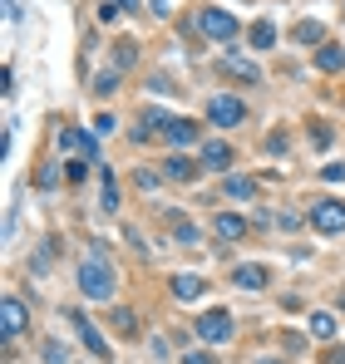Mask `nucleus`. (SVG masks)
<instances>
[{
	"label": "nucleus",
	"instance_id": "obj_23",
	"mask_svg": "<svg viewBox=\"0 0 345 364\" xmlns=\"http://www.w3.org/2000/svg\"><path fill=\"white\" fill-rule=\"evenodd\" d=\"M109 330H118L123 340H128V335H138V320H133V310H128V305H114V310H109Z\"/></svg>",
	"mask_w": 345,
	"mask_h": 364
},
{
	"label": "nucleus",
	"instance_id": "obj_27",
	"mask_svg": "<svg viewBox=\"0 0 345 364\" xmlns=\"http://www.w3.org/2000/svg\"><path fill=\"white\" fill-rule=\"evenodd\" d=\"M133 187H138V192H158V187H163V173H148V168H138V173H133Z\"/></svg>",
	"mask_w": 345,
	"mask_h": 364
},
{
	"label": "nucleus",
	"instance_id": "obj_35",
	"mask_svg": "<svg viewBox=\"0 0 345 364\" xmlns=\"http://www.w3.org/2000/svg\"><path fill=\"white\" fill-rule=\"evenodd\" d=\"M182 364H217V360H212L207 350H187V355H182Z\"/></svg>",
	"mask_w": 345,
	"mask_h": 364
},
{
	"label": "nucleus",
	"instance_id": "obj_33",
	"mask_svg": "<svg viewBox=\"0 0 345 364\" xmlns=\"http://www.w3.org/2000/svg\"><path fill=\"white\" fill-rule=\"evenodd\" d=\"M321 178H326V182H345V163H326Z\"/></svg>",
	"mask_w": 345,
	"mask_h": 364
},
{
	"label": "nucleus",
	"instance_id": "obj_37",
	"mask_svg": "<svg viewBox=\"0 0 345 364\" xmlns=\"http://www.w3.org/2000/svg\"><path fill=\"white\" fill-rule=\"evenodd\" d=\"M118 5H123V15H133V10H138V0H118Z\"/></svg>",
	"mask_w": 345,
	"mask_h": 364
},
{
	"label": "nucleus",
	"instance_id": "obj_22",
	"mask_svg": "<svg viewBox=\"0 0 345 364\" xmlns=\"http://www.w3.org/2000/svg\"><path fill=\"white\" fill-rule=\"evenodd\" d=\"M306 335H316V340H336V315H331V310H311Z\"/></svg>",
	"mask_w": 345,
	"mask_h": 364
},
{
	"label": "nucleus",
	"instance_id": "obj_11",
	"mask_svg": "<svg viewBox=\"0 0 345 364\" xmlns=\"http://www.w3.org/2000/svg\"><path fill=\"white\" fill-rule=\"evenodd\" d=\"M59 148H74L79 158H99V133H84V128H59V138H55Z\"/></svg>",
	"mask_w": 345,
	"mask_h": 364
},
{
	"label": "nucleus",
	"instance_id": "obj_31",
	"mask_svg": "<svg viewBox=\"0 0 345 364\" xmlns=\"http://www.w3.org/2000/svg\"><path fill=\"white\" fill-rule=\"evenodd\" d=\"M40 187H45V192H55V187H59V168H55V163L40 168Z\"/></svg>",
	"mask_w": 345,
	"mask_h": 364
},
{
	"label": "nucleus",
	"instance_id": "obj_38",
	"mask_svg": "<svg viewBox=\"0 0 345 364\" xmlns=\"http://www.w3.org/2000/svg\"><path fill=\"white\" fill-rule=\"evenodd\" d=\"M252 364H287V360H272V355H262V360H252Z\"/></svg>",
	"mask_w": 345,
	"mask_h": 364
},
{
	"label": "nucleus",
	"instance_id": "obj_30",
	"mask_svg": "<svg viewBox=\"0 0 345 364\" xmlns=\"http://www.w3.org/2000/svg\"><path fill=\"white\" fill-rule=\"evenodd\" d=\"M64 178L84 182V178H89V158H69V163H64Z\"/></svg>",
	"mask_w": 345,
	"mask_h": 364
},
{
	"label": "nucleus",
	"instance_id": "obj_8",
	"mask_svg": "<svg viewBox=\"0 0 345 364\" xmlns=\"http://www.w3.org/2000/svg\"><path fill=\"white\" fill-rule=\"evenodd\" d=\"M163 138H168L172 148H197V143H202V123H197V119H182V114H172L168 128H163Z\"/></svg>",
	"mask_w": 345,
	"mask_h": 364
},
{
	"label": "nucleus",
	"instance_id": "obj_9",
	"mask_svg": "<svg viewBox=\"0 0 345 364\" xmlns=\"http://www.w3.org/2000/svg\"><path fill=\"white\" fill-rule=\"evenodd\" d=\"M202 173H207V168H202V158H187L182 148H177L172 158H163V178H168V182H197Z\"/></svg>",
	"mask_w": 345,
	"mask_h": 364
},
{
	"label": "nucleus",
	"instance_id": "obj_36",
	"mask_svg": "<svg viewBox=\"0 0 345 364\" xmlns=\"http://www.w3.org/2000/svg\"><path fill=\"white\" fill-rule=\"evenodd\" d=\"M321 364H345V350H341V345H331V350L321 355Z\"/></svg>",
	"mask_w": 345,
	"mask_h": 364
},
{
	"label": "nucleus",
	"instance_id": "obj_6",
	"mask_svg": "<svg viewBox=\"0 0 345 364\" xmlns=\"http://www.w3.org/2000/svg\"><path fill=\"white\" fill-rule=\"evenodd\" d=\"M69 320H74V335H79V345H84L94 360H114V345H109V340L94 330V320H89L84 310H69Z\"/></svg>",
	"mask_w": 345,
	"mask_h": 364
},
{
	"label": "nucleus",
	"instance_id": "obj_29",
	"mask_svg": "<svg viewBox=\"0 0 345 364\" xmlns=\"http://www.w3.org/2000/svg\"><path fill=\"white\" fill-rule=\"evenodd\" d=\"M133 60H138V50H133L128 40H118L114 45V69H133Z\"/></svg>",
	"mask_w": 345,
	"mask_h": 364
},
{
	"label": "nucleus",
	"instance_id": "obj_2",
	"mask_svg": "<svg viewBox=\"0 0 345 364\" xmlns=\"http://www.w3.org/2000/svg\"><path fill=\"white\" fill-rule=\"evenodd\" d=\"M197 35L202 40H212V45H237V40H247V30H242V20L232 15V10H222V5H202L197 10Z\"/></svg>",
	"mask_w": 345,
	"mask_h": 364
},
{
	"label": "nucleus",
	"instance_id": "obj_12",
	"mask_svg": "<svg viewBox=\"0 0 345 364\" xmlns=\"http://www.w3.org/2000/svg\"><path fill=\"white\" fill-rule=\"evenodd\" d=\"M277 40H282V30H277V20H252V25H247V45H252L257 55H267V50H272Z\"/></svg>",
	"mask_w": 345,
	"mask_h": 364
},
{
	"label": "nucleus",
	"instance_id": "obj_17",
	"mask_svg": "<svg viewBox=\"0 0 345 364\" xmlns=\"http://www.w3.org/2000/svg\"><path fill=\"white\" fill-rule=\"evenodd\" d=\"M316 69H321V74H341L345 69V45H336V40H326V45H316Z\"/></svg>",
	"mask_w": 345,
	"mask_h": 364
},
{
	"label": "nucleus",
	"instance_id": "obj_24",
	"mask_svg": "<svg viewBox=\"0 0 345 364\" xmlns=\"http://www.w3.org/2000/svg\"><path fill=\"white\" fill-rule=\"evenodd\" d=\"M172 242L177 246H197L202 242V227H197V222H172Z\"/></svg>",
	"mask_w": 345,
	"mask_h": 364
},
{
	"label": "nucleus",
	"instance_id": "obj_21",
	"mask_svg": "<svg viewBox=\"0 0 345 364\" xmlns=\"http://www.w3.org/2000/svg\"><path fill=\"white\" fill-rule=\"evenodd\" d=\"M291 35H296V45H306V50L326 45V25H321V20H301V25H296Z\"/></svg>",
	"mask_w": 345,
	"mask_h": 364
},
{
	"label": "nucleus",
	"instance_id": "obj_20",
	"mask_svg": "<svg viewBox=\"0 0 345 364\" xmlns=\"http://www.w3.org/2000/svg\"><path fill=\"white\" fill-rule=\"evenodd\" d=\"M99 182H104V212H118L123 207V187H118V178H114V168H99Z\"/></svg>",
	"mask_w": 345,
	"mask_h": 364
},
{
	"label": "nucleus",
	"instance_id": "obj_7",
	"mask_svg": "<svg viewBox=\"0 0 345 364\" xmlns=\"http://www.w3.org/2000/svg\"><path fill=\"white\" fill-rule=\"evenodd\" d=\"M232 286L257 296V291H267V286H272V271H267L262 261H242V266H232Z\"/></svg>",
	"mask_w": 345,
	"mask_h": 364
},
{
	"label": "nucleus",
	"instance_id": "obj_25",
	"mask_svg": "<svg viewBox=\"0 0 345 364\" xmlns=\"http://www.w3.org/2000/svg\"><path fill=\"white\" fill-rule=\"evenodd\" d=\"M118 128H123V119H118L114 109H99L94 114V133H118Z\"/></svg>",
	"mask_w": 345,
	"mask_h": 364
},
{
	"label": "nucleus",
	"instance_id": "obj_13",
	"mask_svg": "<svg viewBox=\"0 0 345 364\" xmlns=\"http://www.w3.org/2000/svg\"><path fill=\"white\" fill-rule=\"evenodd\" d=\"M222 74L237 79V84H262V69H257V60H247V55H227L222 60Z\"/></svg>",
	"mask_w": 345,
	"mask_h": 364
},
{
	"label": "nucleus",
	"instance_id": "obj_1",
	"mask_svg": "<svg viewBox=\"0 0 345 364\" xmlns=\"http://www.w3.org/2000/svg\"><path fill=\"white\" fill-rule=\"evenodd\" d=\"M74 286H79V296H84V301H114L118 276H114V266L94 251V256H84V261L74 266Z\"/></svg>",
	"mask_w": 345,
	"mask_h": 364
},
{
	"label": "nucleus",
	"instance_id": "obj_19",
	"mask_svg": "<svg viewBox=\"0 0 345 364\" xmlns=\"http://www.w3.org/2000/svg\"><path fill=\"white\" fill-rule=\"evenodd\" d=\"M118 84H123V69H114V64H109V69H99V74H94L89 94H94V99H109V94H118Z\"/></svg>",
	"mask_w": 345,
	"mask_h": 364
},
{
	"label": "nucleus",
	"instance_id": "obj_4",
	"mask_svg": "<svg viewBox=\"0 0 345 364\" xmlns=\"http://www.w3.org/2000/svg\"><path fill=\"white\" fill-rule=\"evenodd\" d=\"M306 217H311V232H321V237H341V232H345V197H316Z\"/></svg>",
	"mask_w": 345,
	"mask_h": 364
},
{
	"label": "nucleus",
	"instance_id": "obj_26",
	"mask_svg": "<svg viewBox=\"0 0 345 364\" xmlns=\"http://www.w3.org/2000/svg\"><path fill=\"white\" fill-rule=\"evenodd\" d=\"M40 360L45 364H69V350H64L59 340H45V345H40Z\"/></svg>",
	"mask_w": 345,
	"mask_h": 364
},
{
	"label": "nucleus",
	"instance_id": "obj_28",
	"mask_svg": "<svg viewBox=\"0 0 345 364\" xmlns=\"http://www.w3.org/2000/svg\"><path fill=\"white\" fill-rule=\"evenodd\" d=\"M331 138H336V133H331V123H311V148H316V153H326V148H331Z\"/></svg>",
	"mask_w": 345,
	"mask_h": 364
},
{
	"label": "nucleus",
	"instance_id": "obj_5",
	"mask_svg": "<svg viewBox=\"0 0 345 364\" xmlns=\"http://www.w3.org/2000/svg\"><path fill=\"white\" fill-rule=\"evenodd\" d=\"M202 114H207L212 128H242V123H247V104H242L237 94H212Z\"/></svg>",
	"mask_w": 345,
	"mask_h": 364
},
{
	"label": "nucleus",
	"instance_id": "obj_15",
	"mask_svg": "<svg viewBox=\"0 0 345 364\" xmlns=\"http://www.w3.org/2000/svg\"><path fill=\"white\" fill-rule=\"evenodd\" d=\"M172 296H177L182 305H187V301H202V296H207V281H202V276H192V271H177V276H172Z\"/></svg>",
	"mask_w": 345,
	"mask_h": 364
},
{
	"label": "nucleus",
	"instance_id": "obj_10",
	"mask_svg": "<svg viewBox=\"0 0 345 364\" xmlns=\"http://www.w3.org/2000/svg\"><path fill=\"white\" fill-rule=\"evenodd\" d=\"M232 163H237V148L222 143V138H207L202 143V168L207 173H232Z\"/></svg>",
	"mask_w": 345,
	"mask_h": 364
},
{
	"label": "nucleus",
	"instance_id": "obj_18",
	"mask_svg": "<svg viewBox=\"0 0 345 364\" xmlns=\"http://www.w3.org/2000/svg\"><path fill=\"white\" fill-rule=\"evenodd\" d=\"M212 232H217L222 242H242L252 227H247V217H237V212H217V217H212Z\"/></svg>",
	"mask_w": 345,
	"mask_h": 364
},
{
	"label": "nucleus",
	"instance_id": "obj_32",
	"mask_svg": "<svg viewBox=\"0 0 345 364\" xmlns=\"http://www.w3.org/2000/svg\"><path fill=\"white\" fill-rule=\"evenodd\" d=\"M287 148H291V138H287V133H267V153H277V158H282Z\"/></svg>",
	"mask_w": 345,
	"mask_h": 364
},
{
	"label": "nucleus",
	"instance_id": "obj_34",
	"mask_svg": "<svg viewBox=\"0 0 345 364\" xmlns=\"http://www.w3.org/2000/svg\"><path fill=\"white\" fill-rule=\"evenodd\" d=\"M118 15H123V5H118V0H114V5H99V20H104V25H114Z\"/></svg>",
	"mask_w": 345,
	"mask_h": 364
},
{
	"label": "nucleus",
	"instance_id": "obj_3",
	"mask_svg": "<svg viewBox=\"0 0 345 364\" xmlns=\"http://www.w3.org/2000/svg\"><path fill=\"white\" fill-rule=\"evenodd\" d=\"M192 330H197L202 345H232V335H237V315H232L227 305H212V310H202V315L192 320Z\"/></svg>",
	"mask_w": 345,
	"mask_h": 364
},
{
	"label": "nucleus",
	"instance_id": "obj_16",
	"mask_svg": "<svg viewBox=\"0 0 345 364\" xmlns=\"http://www.w3.org/2000/svg\"><path fill=\"white\" fill-rule=\"evenodd\" d=\"M0 315H5V320H0V325H5V340H15V335L25 330V301L10 291V296H5V305H0Z\"/></svg>",
	"mask_w": 345,
	"mask_h": 364
},
{
	"label": "nucleus",
	"instance_id": "obj_14",
	"mask_svg": "<svg viewBox=\"0 0 345 364\" xmlns=\"http://www.w3.org/2000/svg\"><path fill=\"white\" fill-rule=\"evenodd\" d=\"M222 197H227V202H252V197H257V178H247V173H222Z\"/></svg>",
	"mask_w": 345,
	"mask_h": 364
}]
</instances>
